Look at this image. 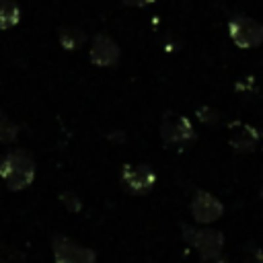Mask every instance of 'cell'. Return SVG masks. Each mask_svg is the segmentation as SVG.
<instances>
[{
    "label": "cell",
    "mask_w": 263,
    "mask_h": 263,
    "mask_svg": "<svg viewBox=\"0 0 263 263\" xmlns=\"http://www.w3.org/2000/svg\"><path fill=\"white\" fill-rule=\"evenodd\" d=\"M0 179L10 191H23L35 181V160L25 150H12L0 158Z\"/></svg>",
    "instance_id": "cell-1"
},
{
    "label": "cell",
    "mask_w": 263,
    "mask_h": 263,
    "mask_svg": "<svg viewBox=\"0 0 263 263\" xmlns=\"http://www.w3.org/2000/svg\"><path fill=\"white\" fill-rule=\"evenodd\" d=\"M181 234H183V240L201 255V259H216L222 253L224 234L216 228L181 224Z\"/></svg>",
    "instance_id": "cell-2"
},
{
    "label": "cell",
    "mask_w": 263,
    "mask_h": 263,
    "mask_svg": "<svg viewBox=\"0 0 263 263\" xmlns=\"http://www.w3.org/2000/svg\"><path fill=\"white\" fill-rule=\"evenodd\" d=\"M228 37L236 47H242V49L259 47L263 43V23L245 14L234 16L228 23Z\"/></svg>",
    "instance_id": "cell-3"
},
{
    "label": "cell",
    "mask_w": 263,
    "mask_h": 263,
    "mask_svg": "<svg viewBox=\"0 0 263 263\" xmlns=\"http://www.w3.org/2000/svg\"><path fill=\"white\" fill-rule=\"evenodd\" d=\"M51 249H53L55 263H95L97 261V253L92 249L82 247L64 234H55L51 238Z\"/></svg>",
    "instance_id": "cell-4"
},
{
    "label": "cell",
    "mask_w": 263,
    "mask_h": 263,
    "mask_svg": "<svg viewBox=\"0 0 263 263\" xmlns=\"http://www.w3.org/2000/svg\"><path fill=\"white\" fill-rule=\"evenodd\" d=\"M160 138L166 146H179V144H187L195 138L193 125L189 123L187 117L179 115V113H166L160 121Z\"/></svg>",
    "instance_id": "cell-5"
},
{
    "label": "cell",
    "mask_w": 263,
    "mask_h": 263,
    "mask_svg": "<svg viewBox=\"0 0 263 263\" xmlns=\"http://www.w3.org/2000/svg\"><path fill=\"white\" fill-rule=\"evenodd\" d=\"M121 183L134 195H146L156 185V173L150 164H125L121 168Z\"/></svg>",
    "instance_id": "cell-6"
},
{
    "label": "cell",
    "mask_w": 263,
    "mask_h": 263,
    "mask_svg": "<svg viewBox=\"0 0 263 263\" xmlns=\"http://www.w3.org/2000/svg\"><path fill=\"white\" fill-rule=\"evenodd\" d=\"M224 214V205L218 197H214L212 193L203 191V189H197L193 193V199H191V216L197 224L205 226V224H212L216 222L220 216Z\"/></svg>",
    "instance_id": "cell-7"
},
{
    "label": "cell",
    "mask_w": 263,
    "mask_h": 263,
    "mask_svg": "<svg viewBox=\"0 0 263 263\" xmlns=\"http://www.w3.org/2000/svg\"><path fill=\"white\" fill-rule=\"evenodd\" d=\"M119 55H121V49L117 45V41L105 33H97L90 41V49H88V58L95 66H101V68H109V66H115L119 62Z\"/></svg>",
    "instance_id": "cell-8"
},
{
    "label": "cell",
    "mask_w": 263,
    "mask_h": 263,
    "mask_svg": "<svg viewBox=\"0 0 263 263\" xmlns=\"http://www.w3.org/2000/svg\"><path fill=\"white\" fill-rule=\"evenodd\" d=\"M259 142V132L245 123V121H234L228 125V144L236 150V152H242V154H249L255 150Z\"/></svg>",
    "instance_id": "cell-9"
},
{
    "label": "cell",
    "mask_w": 263,
    "mask_h": 263,
    "mask_svg": "<svg viewBox=\"0 0 263 263\" xmlns=\"http://www.w3.org/2000/svg\"><path fill=\"white\" fill-rule=\"evenodd\" d=\"M58 39H60V45L64 49H78V47L84 45L86 33L82 29H78V27H60Z\"/></svg>",
    "instance_id": "cell-10"
},
{
    "label": "cell",
    "mask_w": 263,
    "mask_h": 263,
    "mask_svg": "<svg viewBox=\"0 0 263 263\" xmlns=\"http://www.w3.org/2000/svg\"><path fill=\"white\" fill-rule=\"evenodd\" d=\"M21 23V8L14 0H0V31L12 29Z\"/></svg>",
    "instance_id": "cell-11"
},
{
    "label": "cell",
    "mask_w": 263,
    "mask_h": 263,
    "mask_svg": "<svg viewBox=\"0 0 263 263\" xmlns=\"http://www.w3.org/2000/svg\"><path fill=\"white\" fill-rule=\"evenodd\" d=\"M18 123H14L4 111H0V144H10L18 138Z\"/></svg>",
    "instance_id": "cell-12"
},
{
    "label": "cell",
    "mask_w": 263,
    "mask_h": 263,
    "mask_svg": "<svg viewBox=\"0 0 263 263\" xmlns=\"http://www.w3.org/2000/svg\"><path fill=\"white\" fill-rule=\"evenodd\" d=\"M58 199H60V203L68 210V212H80L82 210V201H80V197L72 191V189H64L60 195H58Z\"/></svg>",
    "instance_id": "cell-13"
},
{
    "label": "cell",
    "mask_w": 263,
    "mask_h": 263,
    "mask_svg": "<svg viewBox=\"0 0 263 263\" xmlns=\"http://www.w3.org/2000/svg\"><path fill=\"white\" fill-rule=\"evenodd\" d=\"M23 261H25V257L18 251L6 249V247L0 249V263H23Z\"/></svg>",
    "instance_id": "cell-14"
},
{
    "label": "cell",
    "mask_w": 263,
    "mask_h": 263,
    "mask_svg": "<svg viewBox=\"0 0 263 263\" xmlns=\"http://www.w3.org/2000/svg\"><path fill=\"white\" fill-rule=\"evenodd\" d=\"M197 117H199L203 123L214 125V123L220 119V113H218V111H214L212 107H199V109H197Z\"/></svg>",
    "instance_id": "cell-15"
},
{
    "label": "cell",
    "mask_w": 263,
    "mask_h": 263,
    "mask_svg": "<svg viewBox=\"0 0 263 263\" xmlns=\"http://www.w3.org/2000/svg\"><path fill=\"white\" fill-rule=\"evenodd\" d=\"M242 263H263V251H261V249H255L253 253H249V255L242 259Z\"/></svg>",
    "instance_id": "cell-16"
},
{
    "label": "cell",
    "mask_w": 263,
    "mask_h": 263,
    "mask_svg": "<svg viewBox=\"0 0 263 263\" xmlns=\"http://www.w3.org/2000/svg\"><path fill=\"white\" fill-rule=\"evenodd\" d=\"M125 6H148V4H152V2H156V0H121Z\"/></svg>",
    "instance_id": "cell-17"
}]
</instances>
